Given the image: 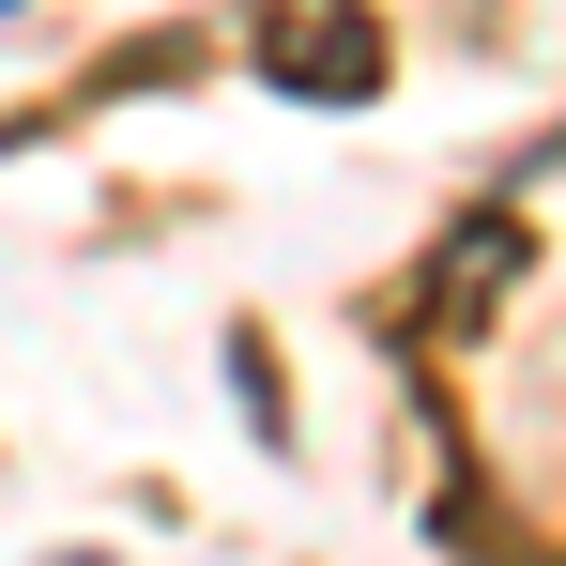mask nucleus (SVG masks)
<instances>
[{
    "label": "nucleus",
    "mask_w": 566,
    "mask_h": 566,
    "mask_svg": "<svg viewBox=\"0 0 566 566\" xmlns=\"http://www.w3.org/2000/svg\"><path fill=\"white\" fill-rule=\"evenodd\" d=\"M261 62H276L291 93L353 107L382 77V15H368V0H261Z\"/></svg>",
    "instance_id": "obj_1"
}]
</instances>
